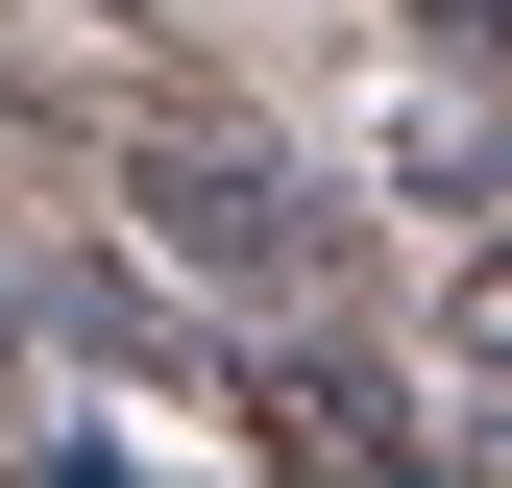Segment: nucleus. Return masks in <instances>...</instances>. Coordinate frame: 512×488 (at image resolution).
Returning <instances> with one entry per match:
<instances>
[{
  "instance_id": "obj_1",
  "label": "nucleus",
  "mask_w": 512,
  "mask_h": 488,
  "mask_svg": "<svg viewBox=\"0 0 512 488\" xmlns=\"http://www.w3.org/2000/svg\"><path fill=\"white\" fill-rule=\"evenodd\" d=\"M122 220H147L171 269H220V293H317V196L269 147H220V122H147V147H122Z\"/></svg>"
},
{
  "instance_id": "obj_2",
  "label": "nucleus",
  "mask_w": 512,
  "mask_h": 488,
  "mask_svg": "<svg viewBox=\"0 0 512 488\" xmlns=\"http://www.w3.org/2000/svg\"><path fill=\"white\" fill-rule=\"evenodd\" d=\"M366 171H415L439 220H512V122H488V98H439V74L366 98Z\"/></svg>"
},
{
  "instance_id": "obj_3",
  "label": "nucleus",
  "mask_w": 512,
  "mask_h": 488,
  "mask_svg": "<svg viewBox=\"0 0 512 488\" xmlns=\"http://www.w3.org/2000/svg\"><path fill=\"white\" fill-rule=\"evenodd\" d=\"M464 366H488V391H512V244H488V269H464Z\"/></svg>"
},
{
  "instance_id": "obj_4",
  "label": "nucleus",
  "mask_w": 512,
  "mask_h": 488,
  "mask_svg": "<svg viewBox=\"0 0 512 488\" xmlns=\"http://www.w3.org/2000/svg\"><path fill=\"white\" fill-rule=\"evenodd\" d=\"M439 25H488V49H512V0H439Z\"/></svg>"
}]
</instances>
